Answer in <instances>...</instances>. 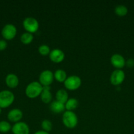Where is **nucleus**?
<instances>
[{
	"mask_svg": "<svg viewBox=\"0 0 134 134\" xmlns=\"http://www.w3.org/2000/svg\"><path fill=\"white\" fill-rule=\"evenodd\" d=\"M65 109L66 111H73V110L76 109L78 106V101L76 98H69L67 102L64 103Z\"/></svg>",
	"mask_w": 134,
	"mask_h": 134,
	"instance_id": "18",
	"label": "nucleus"
},
{
	"mask_svg": "<svg viewBox=\"0 0 134 134\" xmlns=\"http://www.w3.org/2000/svg\"><path fill=\"white\" fill-rule=\"evenodd\" d=\"M34 39V35L28 32H24L20 36V41L24 44H29L32 42Z\"/></svg>",
	"mask_w": 134,
	"mask_h": 134,
	"instance_id": "19",
	"label": "nucleus"
},
{
	"mask_svg": "<svg viewBox=\"0 0 134 134\" xmlns=\"http://www.w3.org/2000/svg\"><path fill=\"white\" fill-rule=\"evenodd\" d=\"M23 116L22 111L20 109H13L7 114L8 120L12 122L17 123L20 121Z\"/></svg>",
	"mask_w": 134,
	"mask_h": 134,
	"instance_id": "12",
	"label": "nucleus"
},
{
	"mask_svg": "<svg viewBox=\"0 0 134 134\" xmlns=\"http://www.w3.org/2000/svg\"><path fill=\"white\" fill-rule=\"evenodd\" d=\"M1 109H1V108H0V115H1V111H2V110H1Z\"/></svg>",
	"mask_w": 134,
	"mask_h": 134,
	"instance_id": "27",
	"label": "nucleus"
},
{
	"mask_svg": "<svg viewBox=\"0 0 134 134\" xmlns=\"http://www.w3.org/2000/svg\"><path fill=\"white\" fill-rule=\"evenodd\" d=\"M49 109L53 113H61L64 112L65 111V105L64 103L59 102L57 100L53 101L51 102L49 105Z\"/></svg>",
	"mask_w": 134,
	"mask_h": 134,
	"instance_id": "14",
	"label": "nucleus"
},
{
	"mask_svg": "<svg viewBox=\"0 0 134 134\" xmlns=\"http://www.w3.org/2000/svg\"><path fill=\"white\" fill-rule=\"evenodd\" d=\"M41 99L44 103H49L52 100V94L51 92L50 86H43V91L40 95Z\"/></svg>",
	"mask_w": 134,
	"mask_h": 134,
	"instance_id": "15",
	"label": "nucleus"
},
{
	"mask_svg": "<svg viewBox=\"0 0 134 134\" xmlns=\"http://www.w3.org/2000/svg\"><path fill=\"white\" fill-rule=\"evenodd\" d=\"M34 134H49V133L47 132H45L43 130H38L36 132H35Z\"/></svg>",
	"mask_w": 134,
	"mask_h": 134,
	"instance_id": "26",
	"label": "nucleus"
},
{
	"mask_svg": "<svg viewBox=\"0 0 134 134\" xmlns=\"http://www.w3.org/2000/svg\"><path fill=\"white\" fill-rule=\"evenodd\" d=\"M66 72L63 69H57L54 73V79L59 82H64L67 79Z\"/></svg>",
	"mask_w": 134,
	"mask_h": 134,
	"instance_id": "17",
	"label": "nucleus"
},
{
	"mask_svg": "<svg viewBox=\"0 0 134 134\" xmlns=\"http://www.w3.org/2000/svg\"><path fill=\"white\" fill-rule=\"evenodd\" d=\"M7 47V43L5 39H0V51H4Z\"/></svg>",
	"mask_w": 134,
	"mask_h": 134,
	"instance_id": "24",
	"label": "nucleus"
},
{
	"mask_svg": "<svg viewBox=\"0 0 134 134\" xmlns=\"http://www.w3.org/2000/svg\"><path fill=\"white\" fill-rule=\"evenodd\" d=\"M43 88V86L39 82L33 81L27 85L25 89V94L28 98L34 99L41 95Z\"/></svg>",
	"mask_w": 134,
	"mask_h": 134,
	"instance_id": "1",
	"label": "nucleus"
},
{
	"mask_svg": "<svg viewBox=\"0 0 134 134\" xmlns=\"http://www.w3.org/2000/svg\"><path fill=\"white\" fill-rule=\"evenodd\" d=\"M41 126H42V130L48 132V133H49V132H51L53 129L52 122L49 120H47V119L43 120L42 122Z\"/></svg>",
	"mask_w": 134,
	"mask_h": 134,
	"instance_id": "22",
	"label": "nucleus"
},
{
	"mask_svg": "<svg viewBox=\"0 0 134 134\" xmlns=\"http://www.w3.org/2000/svg\"><path fill=\"white\" fill-rule=\"evenodd\" d=\"M110 62L113 67L116 69H122L126 65V60L122 55L114 54L110 58Z\"/></svg>",
	"mask_w": 134,
	"mask_h": 134,
	"instance_id": "10",
	"label": "nucleus"
},
{
	"mask_svg": "<svg viewBox=\"0 0 134 134\" xmlns=\"http://www.w3.org/2000/svg\"><path fill=\"white\" fill-rule=\"evenodd\" d=\"M14 101V95L11 91L4 90L0 92V108H7Z\"/></svg>",
	"mask_w": 134,
	"mask_h": 134,
	"instance_id": "3",
	"label": "nucleus"
},
{
	"mask_svg": "<svg viewBox=\"0 0 134 134\" xmlns=\"http://www.w3.org/2000/svg\"><path fill=\"white\" fill-rule=\"evenodd\" d=\"M38 52L42 56H47V55L49 54L51 49L47 44H42V45L39 46L38 48Z\"/></svg>",
	"mask_w": 134,
	"mask_h": 134,
	"instance_id": "23",
	"label": "nucleus"
},
{
	"mask_svg": "<svg viewBox=\"0 0 134 134\" xmlns=\"http://www.w3.org/2000/svg\"><path fill=\"white\" fill-rule=\"evenodd\" d=\"M11 131L13 134H30V128L26 123L18 122L14 123L12 126Z\"/></svg>",
	"mask_w": 134,
	"mask_h": 134,
	"instance_id": "9",
	"label": "nucleus"
},
{
	"mask_svg": "<svg viewBox=\"0 0 134 134\" xmlns=\"http://www.w3.org/2000/svg\"><path fill=\"white\" fill-rule=\"evenodd\" d=\"M54 80V73L49 69L43 71L39 76V82L43 86H50Z\"/></svg>",
	"mask_w": 134,
	"mask_h": 134,
	"instance_id": "7",
	"label": "nucleus"
},
{
	"mask_svg": "<svg viewBox=\"0 0 134 134\" xmlns=\"http://www.w3.org/2000/svg\"><path fill=\"white\" fill-rule=\"evenodd\" d=\"M12 126L10 123L6 120H1L0 121V132L1 133H7L11 130Z\"/></svg>",
	"mask_w": 134,
	"mask_h": 134,
	"instance_id": "21",
	"label": "nucleus"
},
{
	"mask_svg": "<svg viewBox=\"0 0 134 134\" xmlns=\"http://www.w3.org/2000/svg\"><path fill=\"white\" fill-rule=\"evenodd\" d=\"M56 100L61 102L63 103H65L68 99V92L64 89H59L56 92Z\"/></svg>",
	"mask_w": 134,
	"mask_h": 134,
	"instance_id": "16",
	"label": "nucleus"
},
{
	"mask_svg": "<svg viewBox=\"0 0 134 134\" xmlns=\"http://www.w3.org/2000/svg\"><path fill=\"white\" fill-rule=\"evenodd\" d=\"M126 65H127L128 68H131L134 67V59L133 58H130L126 61Z\"/></svg>",
	"mask_w": 134,
	"mask_h": 134,
	"instance_id": "25",
	"label": "nucleus"
},
{
	"mask_svg": "<svg viewBox=\"0 0 134 134\" xmlns=\"http://www.w3.org/2000/svg\"><path fill=\"white\" fill-rule=\"evenodd\" d=\"M22 26H23V27L25 29L26 32L33 34L38 31L39 25L38 21L35 18L27 17L23 20Z\"/></svg>",
	"mask_w": 134,
	"mask_h": 134,
	"instance_id": "4",
	"label": "nucleus"
},
{
	"mask_svg": "<svg viewBox=\"0 0 134 134\" xmlns=\"http://www.w3.org/2000/svg\"><path fill=\"white\" fill-rule=\"evenodd\" d=\"M5 84L10 88H14L19 84L18 77L14 73H9L5 77Z\"/></svg>",
	"mask_w": 134,
	"mask_h": 134,
	"instance_id": "13",
	"label": "nucleus"
},
{
	"mask_svg": "<svg viewBox=\"0 0 134 134\" xmlns=\"http://www.w3.org/2000/svg\"><path fill=\"white\" fill-rule=\"evenodd\" d=\"M81 85V80L77 75H71L67 77L64 82V85L68 90H76L80 87Z\"/></svg>",
	"mask_w": 134,
	"mask_h": 134,
	"instance_id": "5",
	"label": "nucleus"
},
{
	"mask_svg": "<svg viewBox=\"0 0 134 134\" xmlns=\"http://www.w3.org/2000/svg\"><path fill=\"white\" fill-rule=\"evenodd\" d=\"M62 121L64 126L69 129H73L76 128L78 123V119L74 111H66L62 116Z\"/></svg>",
	"mask_w": 134,
	"mask_h": 134,
	"instance_id": "2",
	"label": "nucleus"
},
{
	"mask_svg": "<svg viewBox=\"0 0 134 134\" xmlns=\"http://www.w3.org/2000/svg\"><path fill=\"white\" fill-rule=\"evenodd\" d=\"M49 59L54 63H59L62 62L64 60L65 54L64 52L62 50L59 49V48H55V49L51 51L49 53Z\"/></svg>",
	"mask_w": 134,
	"mask_h": 134,
	"instance_id": "11",
	"label": "nucleus"
},
{
	"mask_svg": "<svg viewBox=\"0 0 134 134\" xmlns=\"http://www.w3.org/2000/svg\"><path fill=\"white\" fill-rule=\"evenodd\" d=\"M17 30L16 26L12 24L5 25L1 30V35L5 40H12L17 35Z\"/></svg>",
	"mask_w": 134,
	"mask_h": 134,
	"instance_id": "6",
	"label": "nucleus"
},
{
	"mask_svg": "<svg viewBox=\"0 0 134 134\" xmlns=\"http://www.w3.org/2000/svg\"><path fill=\"white\" fill-rule=\"evenodd\" d=\"M114 12L116 14L119 16H124L128 13V9L127 7L123 5H118L116 6L114 9Z\"/></svg>",
	"mask_w": 134,
	"mask_h": 134,
	"instance_id": "20",
	"label": "nucleus"
},
{
	"mask_svg": "<svg viewBox=\"0 0 134 134\" xmlns=\"http://www.w3.org/2000/svg\"><path fill=\"white\" fill-rule=\"evenodd\" d=\"M126 77L124 71L122 69H116L113 71L110 77V81L114 86H119L123 82Z\"/></svg>",
	"mask_w": 134,
	"mask_h": 134,
	"instance_id": "8",
	"label": "nucleus"
}]
</instances>
